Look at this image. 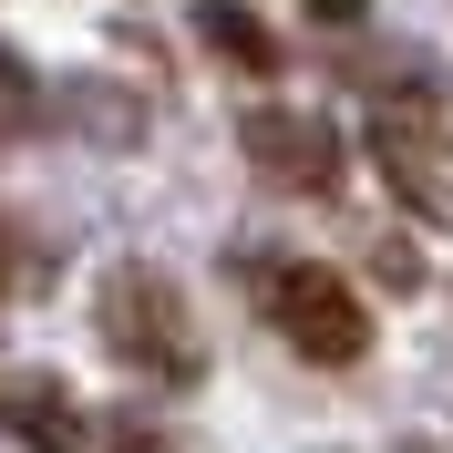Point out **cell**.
I'll return each mask as SVG.
<instances>
[{
	"mask_svg": "<svg viewBox=\"0 0 453 453\" xmlns=\"http://www.w3.org/2000/svg\"><path fill=\"white\" fill-rule=\"evenodd\" d=\"M93 330L124 371L144 381H196L206 371V340H196V310H186V288L165 268H144V257H113L104 288H93Z\"/></svg>",
	"mask_w": 453,
	"mask_h": 453,
	"instance_id": "obj_1",
	"label": "cell"
},
{
	"mask_svg": "<svg viewBox=\"0 0 453 453\" xmlns=\"http://www.w3.org/2000/svg\"><path fill=\"white\" fill-rule=\"evenodd\" d=\"M268 319H279V330L299 340L310 361H361V350H371V310H361V288L330 279V268H310V257L268 279Z\"/></svg>",
	"mask_w": 453,
	"mask_h": 453,
	"instance_id": "obj_2",
	"label": "cell"
},
{
	"mask_svg": "<svg viewBox=\"0 0 453 453\" xmlns=\"http://www.w3.org/2000/svg\"><path fill=\"white\" fill-rule=\"evenodd\" d=\"M237 144H248V165L268 186H288V196H330L340 186V134L310 124V113H257V124H237Z\"/></svg>",
	"mask_w": 453,
	"mask_h": 453,
	"instance_id": "obj_3",
	"label": "cell"
},
{
	"mask_svg": "<svg viewBox=\"0 0 453 453\" xmlns=\"http://www.w3.org/2000/svg\"><path fill=\"white\" fill-rule=\"evenodd\" d=\"M381 155H453V83L443 73H402V93H381Z\"/></svg>",
	"mask_w": 453,
	"mask_h": 453,
	"instance_id": "obj_4",
	"label": "cell"
},
{
	"mask_svg": "<svg viewBox=\"0 0 453 453\" xmlns=\"http://www.w3.org/2000/svg\"><path fill=\"white\" fill-rule=\"evenodd\" d=\"M196 42H206L217 62H237V73H279V42H268V21L226 11V0H206V11H196Z\"/></svg>",
	"mask_w": 453,
	"mask_h": 453,
	"instance_id": "obj_5",
	"label": "cell"
},
{
	"mask_svg": "<svg viewBox=\"0 0 453 453\" xmlns=\"http://www.w3.org/2000/svg\"><path fill=\"white\" fill-rule=\"evenodd\" d=\"M11 412H21V423L42 433L52 453H73V412H62V392H52V381H21V392H11Z\"/></svg>",
	"mask_w": 453,
	"mask_h": 453,
	"instance_id": "obj_6",
	"label": "cell"
},
{
	"mask_svg": "<svg viewBox=\"0 0 453 453\" xmlns=\"http://www.w3.org/2000/svg\"><path fill=\"white\" fill-rule=\"evenodd\" d=\"M104 433H113V453H175V443H165V433H144V423H134V412H113V423H104Z\"/></svg>",
	"mask_w": 453,
	"mask_h": 453,
	"instance_id": "obj_7",
	"label": "cell"
},
{
	"mask_svg": "<svg viewBox=\"0 0 453 453\" xmlns=\"http://www.w3.org/2000/svg\"><path fill=\"white\" fill-rule=\"evenodd\" d=\"M310 11H319V21H361L371 0H310Z\"/></svg>",
	"mask_w": 453,
	"mask_h": 453,
	"instance_id": "obj_8",
	"label": "cell"
},
{
	"mask_svg": "<svg viewBox=\"0 0 453 453\" xmlns=\"http://www.w3.org/2000/svg\"><path fill=\"white\" fill-rule=\"evenodd\" d=\"M0 299H11V248H0Z\"/></svg>",
	"mask_w": 453,
	"mask_h": 453,
	"instance_id": "obj_9",
	"label": "cell"
}]
</instances>
